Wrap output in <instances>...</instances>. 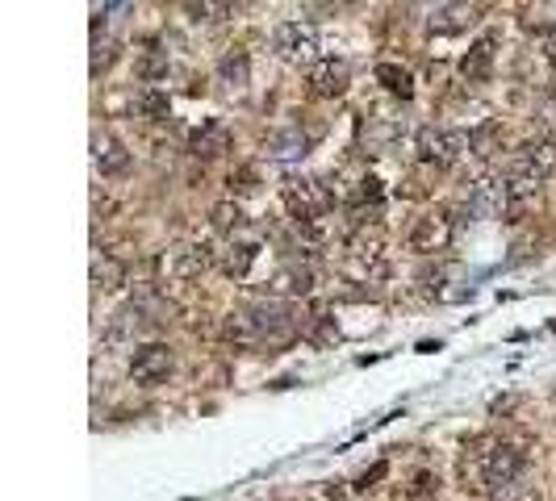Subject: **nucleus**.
Instances as JSON below:
<instances>
[{
  "label": "nucleus",
  "instance_id": "f257e3e1",
  "mask_svg": "<svg viewBox=\"0 0 556 501\" xmlns=\"http://www.w3.org/2000/svg\"><path fill=\"white\" fill-rule=\"evenodd\" d=\"M523 464H527V456H523L515 443L481 439V443L469 451V460H465V476H473L477 493L498 497V493H506L511 485H519Z\"/></svg>",
  "mask_w": 556,
  "mask_h": 501
},
{
  "label": "nucleus",
  "instance_id": "f03ea898",
  "mask_svg": "<svg viewBox=\"0 0 556 501\" xmlns=\"http://www.w3.org/2000/svg\"><path fill=\"white\" fill-rule=\"evenodd\" d=\"M556 172V142H527L515 151L511 172H506V188H511V205L540 193V184Z\"/></svg>",
  "mask_w": 556,
  "mask_h": 501
},
{
  "label": "nucleus",
  "instance_id": "7ed1b4c3",
  "mask_svg": "<svg viewBox=\"0 0 556 501\" xmlns=\"http://www.w3.org/2000/svg\"><path fill=\"white\" fill-rule=\"evenodd\" d=\"M339 264H343V276H352L356 284H377V280H385V276H389V251H385L381 230L360 226V230L343 243Z\"/></svg>",
  "mask_w": 556,
  "mask_h": 501
},
{
  "label": "nucleus",
  "instance_id": "20e7f679",
  "mask_svg": "<svg viewBox=\"0 0 556 501\" xmlns=\"http://www.w3.org/2000/svg\"><path fill=\"white\" fill-rule=\"evenodd\" d=\"M281 201L297 222L327 218V209H331V193L322 188V180H310V176H285L281 180Z\"/></svg>",
  "mask_w": 556,
  "mask_h": 501
},
{
  "label": "nucleus",
  "instance_id": "39448f33",
  "mask_svg": "<svg viewBox=\"0 0 556 501\" xmlns=\"http://www.w3.org/2000/svg\"><path fill=\"white\" fill-rule=\"evenodd\" d=\"M272 51L293 67L318 63V26H310V21H285L272 34Z\"/></svg>",
  "mask_w": 556,
  "mask_h": 501
},
{
  "label": "nucleus",
  "instance_id": "423d86ee",
  "mask_svg": "<svg viewBox=\"0 0 556 501\" xmlns=\"http://www.w3.org/2000/svg\"><path fill=\"white\" fill-rule=\"evenodd\" d=\"M452 238H456V222L448 218L444 209H431V213H423V218L410 226L406 247L414 255H439V251L452 247Z\"/></svg>",
  "mask_w": 556,
  "mask_h": 501
},
{
  "label": "nucleus",
  "instance_id": "0eeeda50",
  "mask_svg": "<svg viewBox=\"0 0 556 501\" xmlns=\"http://www.w3.org/2000/svg\"><path fill=\"white\" fill-rule=\"evenodd\" d=\"M465 147H469V138L456 134V130H444V126H423L419 138H414V151H419V159L431 167H452L465 155Z\"/></svg>",
  "mask_w": 556,
  "mask_h": 501
},
{
  "label": "nucleus",
  "instance_id": "6e6552de",
  "mask_svg": "<svg viewBox=\"0 0 556 501\" xmlns=\"http://www.w3.org/2000/svg\"><path fill=\"white\" fill-rule=\"evenodd\" d=\"M214 247L205 243H180L172 247L168 255H159V272H164V280H197L201 272L214 268Z\"/></svg>",
  "mask_w": 556,
  "mask_h": 501
},
{
  "label": "nucleus",
  "instance_id": "1a4fd4ad",
  "mask_svg": "<svg viewBox=\"0 0 556 501\" xmlns=\"http://www.w3.org/2000/svg\"><path fill=\"white\" fill-rule=\"evenodd\" d=\"M511 205V188H506V176H477L465 188V209L469 218H498V213Z\"/></svg>",
  "mask_w": 556,
  "mask_h": 501
},
{
  "label": "nucleus",
  "instance_id": "9d476101",
  "mask_svg": "<svg viewBox=\"0 0 556 501\" xmlns=\"http://www.w3.org/2000/svg\"><path fill=\"white\" fill-rule=\"evenodd\" d=\"M172 368H176V355H172V347H164V343H143L134 351V360H130V376H134V385H164V380L172 376Z\"/></svg>",
  "mask_w": 556,
  "mask_h": 501
},
{
  "label": "nucleus",
  "instance_id": "9b49d317",
  "mask_svg": "<svg viewBox=\"0 0 556 501\" xmlns=\"http://www.w3.org/2000/svg\"><path fill=\"white\" fill-rule=\"evenodd\" d=\"M310 97L318 101H335L347 92V84H352V67H347L343 59H318L310 63Z\"/></svg>",
  "mask_w": 556,
  "mask_h": 501
},
{
  "label": "nucleus",
  "instance_id": "f8f14e48",
  "mask_svg": "<svg viewBox=\"0 0 556 501\" xmlns=\"http://www.w3.org/2000/svg\"><path fill=\"white\" fill-rule=\"evenodd\" d=\"M423 13H427V30L435 34H452L465 21H473L469 0H423Z\"/></svg>",
  "mask_w": 556,
  "mask_h": 501
},
{
  "label": "nucleus",
  "instance_id": "ddd939ff",
  "mask_svg": "<svg viewBox=\"0 0 556 501\" xmlns=\"http://www.w3.org/2000/svg\"><path fill=\"white\" fill-rule=\"evenodd\" d=\"M268 293L272 297H310L314 293V268H306V264L276 268L268 280Z\"/></svg>",
  "mask_w": 556,
  "mask_h": 501
},
{
  "label": "nucleus",
  "instance_id": "4468645a",
  "mask_svg": "<svg viewBox=\"0 0 556 501\" xmlns=\"http://www.w3.org/2000/svg\"><path fill=\"white\" fill-rule=\"evenodd\" d=\"M230 151V130L222 122H201L193 134H189V155L193 159H218Z\"/></svg>",
  "mask_w": 556,
  "mask_h": 501
},
{
  "label": "nucleus",
  "instance_id": "2eb2a0df",
  "mask_svg": "<svg viewBox=\"0 0 556 501\" xmlns=\"http://www.w3.org/2000/svg\"><path fill=\"white\" fill-rule=\"evenodd\" d=\"M92 163L101 176H122L130 167V151L113 134H92Z\"/></svg>",
  "mask_w": 556,
  "mask_h": 501
},
{
  "label": "nucleus",
  "instance_id": "dca6fc26",
  "mask_svg": "<svg viewBox=\"0 0 556 501\" xmlns=\"http://www.w3.org/2000/svg\"><path fill=\"white\" fill-rule=\"evenodd\" d=\"M256 259H260V243H256V238H230V247L218 255V268H222L230 280H243Z\"/></svg>",
  "mask_w": 556,
  "mask_h": 501
},
{
  "label": "nucleus",
  "instance_id": "f3484780",
  "mask_svg": "<svg viewBox=\"0 0 556 501\" xmlns=\"http://www.w3.org/2000/svg\"><path fill=\"white\" fill-rule=\"evenodd\" d=\"M494 46H498V34H485L469 46V55L460 59V76H465L469 84H481L490 80V67H494Z\"/></svg>",
  "mask_w": 556,
  "mask_h": 501
},
{
  "label": "nucleus",
  "instance_id": "a211bd4d",
  "mask_svg": "<svg viewBox=\"0 0 556 501\" xmlns=\"http://www.w3.org/2000/svg\"><path fill=\"white\" fill-rule=\"evenodd\" d=\"M92 284H97L101 293H122L126 289V264L113 259L109 251H97L92 255Z\"/></svg>",
  "mask_w": 556,
  "mask_h": 501
},
{
  "label": "nucleus",
  "instance_id": "6ab92c4d",
  "mask_svg": "<svg viewBox=\"0 0 556 501\" xmlns=\"http://www.w3.org/2000/svg\"><path fill=\"white\" fill-rule=\"evenodd\" d=\"M377 84L398 101H410L414 97V76L402 67V63H377Z\"/></svg>",
  "mask_w": 556,
  "mask_h": 501
},
{
  "label": "nucleus",
  "instance_id": "aec40b11",
  "mask_svg": "<svg viewBox=\"0 0 556 501\" xmlns=\"http://www.w3.org/2000/svg\"><path fill=\"white\" fill-rule=\"evenodd\" d=\"M306 134H301L297 126H289V130H276V134H268V155L272 159H297V155H306Z\"/></svg>",
  "mask_w": 556,
  "mask_h": 501
},
{
  "label": "nucleus",
  "instance_id": "412c9836",
  "mask_svg": "<svg viewBox=\"0 0 556 501\" xmlns=\"http://www.w3.org/2000/svg\"><path fill=\"white\" fill-rule=\"evenodd\" d=\"M218 80L230 88V92H247V80H251V63L243 51H230L222 63H218Z\"/></svg>",
  "mask_w": 556,
  "mask_h": 501
},
{
  "label": "nucleus",
  "instance_id": "4be33fe9",
  "mask_svg": "<svg viewBox=\"0 0 556 501\" xmlns=\"http://www.w3.org/2000/svg\"><path fill=\"white\" fill-rule=\"evenodd\" d=\"M138 113H143V117H151V122H164V117L172 113L168 92H159L155 84H147L143 92H138Z\"/></svg>",
  "mask_w": 556,
  "mask_h": 501
},
{
  "label": "nucleus",
  "instance_id": "5701e85b",
  "mask_svg": "<svg viewBox=\"0 0 556 501\" xmlns=\"http://www.w3.org/2000/svg\"><path fill=\"white\" fill-rule=\"evenodd\" d=\"M180 9L189 13V21H222L230 9V0H180Z\"/></svg>",
  "mask_w": 556,
  "mask_h": 501
},
{
  "label": "nucleus",
  "instance_id": "b1692460",
  "mask_svg": "<svg viewBox=\"0 0 556 501\" xmlns=\"http://www.w3.org/2000/svg\"><path fill=\"white\" fill-rule=\"evenodd\" d=\"M210 222H214V230H218V234H239V230L247 226V218H243L239 201H222V205H214Z\"/></svg>",
  "mask_w": 556,
  "mask_h": 501
},
{
  "label": "nucleus",
  "instance_id": "393cba45",
  "mask_svg": "<svg viewBox=\"0 0 556 501\" xmlns=\"http://www.w3.org/2000/svg\"><path fill=\"white\" fill-rule=\"evenodd\" d=\"M138 76H143L147 84H159L168 76V51H159V46H147L143 63H138Z\"/></svg>",
  "mask_w": 556,
  "mask_h": 501
},
{
  "label": "nucleus",
  "instance_id": "a878e982",
  "mask_svg": "<svg viewBox=\"0 0 556 501\" xmlns=\"http://www.w3.org/2000/svg\"><path fill=\"white\" fill-rule=\"evenodd\" d=\"M439 493V481L431 472H414V481H410V489H406V501H431Z\"/></svg>",
  "mask_w": 556,
  "mask_h": 501
},
{
  "label": "nucleus",
  "instance_id": "bb28decb",
  "mask_svg": "<svg viewBox=\"0 0 556 501\" xmlns=\"http://www.w3.org/2000/svg\"><path fill=\"white\" fill-rule=\"evenodd\" d=\"M230 193H256V167H239V172H230Z\"/></svg>",
  "mask_w": 556,
  "mask_h": 501
},
{
  "label": "nucleus",
  "instance_id": "cd10ccee",
  "mask_svg": "<svg viewBox=\"0 0 556 501\" xmlns=\"http://www.w3.org/2000/svg\"><path fill=\"white\" fill-rule=\"evenodd\" d=\"M356 201H360V205H364V201L377 205V201H381V180H377V176H364L360 188H356Z\"/></svg>",
  "mask_w": 556,
  "mask_h": 501
},
{
  "label": "nucleus",
  "instance_id": "c85d7f7f",
  "mask_svg": "<svg viewBox=\"0 0 556 501\" xmlns=\"http://www.w3.org/2000/svg\"><path fill=\"white\" fill-rule=\"evenodd\" d=\"M536 42L544 46L548 63H556V26H544V30H536Z\"/></svg>",
  "mask_w": 556,
  "mask_h": 501
},
{
  "label": "nucleus",
  "instance_id": "c756f323",
  "mask_svg": "<svg viewBox=\"0 0 556 501\" xmlns=\"http://www.w3.org/2000/svg\"><path fill=\"white\" fill-rule=\"evenodd\" d=\"M385 472H389V464H373V468H368V472L360 476V485H356V489H368V485H373V481H381Z\"/></svg>",
  "mask_w": 556,
  "mask_h": 501
},
{
  "label": "nucleus",
  "instance_id": "7c9ffc66",
  "mask_svg": "<svg viewBox=\"0 0 556 501\" xmlns=\"http://www.w3.org/2000/svg\"><path fill=\"white\" fill-rule=\"evenodd\" d=\"M126 0H101V9H122Z\"/></svg>",
  "mask_w": 556,
  "mask_h": 501
},
{
  "label": "nucleus",
  "instance_id": "2f4dec72",
  "mask_svg": "<svg viewBox=\"0 0 556 501\" xmlns=\"http://www.w3.org/2000/svg\"><path fill=\"white\" fill-rule=\"evenodd\" d=\"M230 5H235V9H239V5H251V0H230Z\"/></svg>",
  "mask_w": 556,
  "mask_h": 501
}]
</instances>
